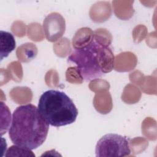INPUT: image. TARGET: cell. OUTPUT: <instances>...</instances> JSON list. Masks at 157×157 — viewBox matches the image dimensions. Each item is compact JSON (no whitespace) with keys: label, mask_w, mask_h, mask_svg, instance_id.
<instances>
[{"label":"cell","mask_w":157,"mask_h":157,"mask_svg":"<svg viewBox=\"0 0 157 157\" xmlns=\"http://www.w3.org/2000/svg\"><path fill=\"white\" fill-rule=\"evenodd\" d=\"M43 26L47 40L53 42L64 33L65 21L60 14L52 13L45 18Z\"/></svg>","instance_id":"obj_5"},{"label":"cell","mask_w":157,"mask_h":157,"mask_svg":"<svg viewBox=\"0 0 157 157\" xmlns=\"http://www.w3.org/2000/svg\"><path fill=\"white\" fill-rule=\"evenodd\" d=\"M16 42L13 35L7 31H0V55L1 61L7 58L15 50Z\"/></svg>","instance_id":"obj_6"},{"label":"cell","mask_w":157,"mask_h":157,"mask_svg":"<svg viewBox=\"0 0 157 157\" xmlns=\"http://www.w3.org/2000/svg\"><path fill=\"white\" fill-rule=\"evenodd\" d=\"M48 129L49 124L38 108L28 104L18 106L13 111L9 136L14 145L34 150L45 142Z\"/></svg>","instance_id":"obj_1"},{"label":"cell","mask_w":157,"mask_h":157,"mask_svg":"<svg viewBox=\"0 0 157 157\" xmlns=\"http://www.w3.org/2000/svg\"><path fill=\"white\" fill-rule=\"evenodd\" d=\"M67 61L76 65L83 79L91 81L113 69L114 56L108 46L93 39L86 45L73 49Z\"/></svg>","instance_id":"obj_2"},{"label":"cell","mask_w":157,"mask_h":157,"mask_svg":"<svg viewBox=\"0 0 157 157\" xmlns=\"http://www.w3.org/2000/svg\"><path fill=\"white\" fill-rule=\"evenodd\" d=\"M128 139L117 134L109 133L102 136L97 142L95 148L97 157H122L131 154Z\"/></svg>","instance_id":"obj_4"},{"label":"cell","mask_w":157,"mask_h":157,"mask_svg":"<svg viewBox=\"0 0 157 157\" xmlns=\"http://www.w3.org/2000/svg\"><path fill=\"white\" fill-rule=\"evenodd\" d=\"M37 108L47 122L55 127L73 123L78 113L72 100L65 93L55 90L42 94Z\"/></svg>","instance_id":"obj_3"}]
</instances>
